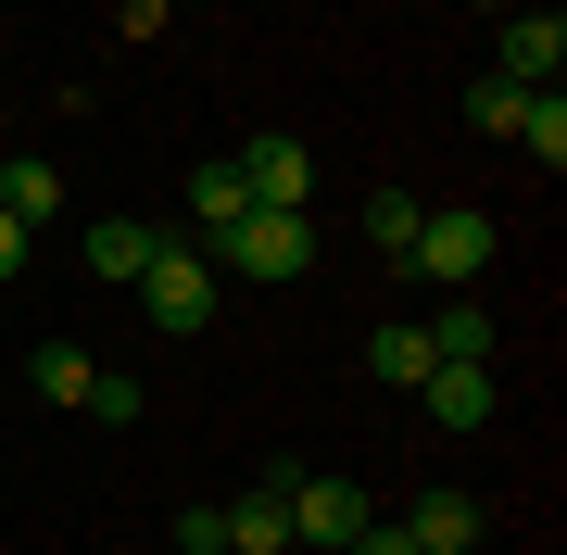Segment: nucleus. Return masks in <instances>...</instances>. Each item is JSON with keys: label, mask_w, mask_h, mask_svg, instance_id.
Instances as JSON below:
<instances>
[{"label": "nucleus", "mask_w": 567, "mask_h": 555, "mask_svg": "<svg viewBox=\"0 0 567 555\" xmlns=\"http://www.w3.org/2000/svg\"><path fill=\"white\" fill-rule=\"evenodd\" d=\"M517 140H529V165H567V102H555V89H529V114H517Z\"/></svg>", "instance_id": "f3484780"}, {"label": "nucleus", "mask_w": 567, "mask_h": 555, "mask_svg": "<svg viewBox=\"0 0 567 555\" xmlns=\"http://www.w3.org/2000/svg\"><path fill=\"white\" fill-rule=\"evenodd\" d=\"M416 404L442 417V430H492V404H505V379H492V367H429V379H416Z\"/></svg>", "instance_id": "6e6552de"}, {"label": "nucleus", "mask_w": 567, "mask_h": 555, "mask_svg": "<svg viewBox=\"0 0 567 555\" xmlns=\"http://www.w3.org/2000/svg\"><path fill=\"white\" fill-rule=\"evenodd\" d=\"M466 13H517V0H466Z\"/></svg>", "instance_id": "4be33fe9"}, {"label": "nucleus", "mask_w": 567, "mask_h": 555, "mask_svg": "<svg viewBox=\"0 0 567 555\" xmlns=\"http://www.w3.org/2000/svg\"><path fill=\"white\" fill-rule=\"evenodd\" d=\"M240 215H252L240 165H203V177H189V240H203V253H215V240H227V227H240Z\"/></svg>", "instance_id": "9d476101"}, {"label": "nucleus", "mask_w": 567, "mask_h": 555, "mask_svg": "<svg viewBox=\"0 0 567 555\" xmlns=\"http://www.w3.org/2000/svg\"><path fill=\"white\" fill-rule=\"evenodd\" d=\"M215 290H227V278H215L203 240H164L152 266H140V316H152L164 341H203V329H215Z\"/></svg>", "instance_id": "f257e3e1"}, {"label": "nucleus", "mask_w": 567, "mask_h": 555, "mask_svg": "<svg viewBox=\"0 0 567 555\" xmlns=\"http://www.w3.org/2000/svg\"><path fill=\"white\" fill-rule=\"evenodd\" d=\"M517 114H529V89H517V76H466V126H492V140H517Z\"/></svg>", "instance_id": "dca6fc26"}, {"label": "nucleus", "mask_w": 567, "mask_h": 555, "mask_svg": "<svg viewBox=\"0 0 567 555\" xmlns=\"http://www.w3.org/2000/svg\"><path fill=\"white\" fill-rule=\"evenodd\" d=\"M0 278H25V227L13 215H0Z\"/></svg>", "instance_id": "412c9836"}, {"label": "nucleus", "mask_w": 567, "mask_h": 555, "mask_svg": "<svg viewBox=\"0 0 567 555\" xmlns=\"http://www.w3.org/2000/svg\"><path fill=\"white\" fill-rule=\"evenodd\" d=\"M25 379H39L51 404H89V379H102V367H89V341H39V353H25Z\"/></svg>", "instance_id": "ddd939ff"}, {"label": "nucleus", "mask_w": 567, "mask_h": 555, "mask_svg": "<svg viewBox=\"0 0 567 555\" xmlns=\"http://www.w3.org/2000/svg\"><path fill=\"white\" fill-rule=\"evenodd\" d=\"M303 266H316V227L303 215H265V203L215 240V278H303Z\"/></svg>", "instance_id": "f03ea898"}, {"label": "nucleus", "mask_w": 567, "mask_h": 555, "mask_svg": "<svg viewBox=\"0 0 567 555\" xmlns=\"http://www.w3.org/2000/svg\"><path fill=\"white\" fill-rule=\"evenodd\" d=\"M404 266H416V278H480V266H492V215H466V203H442V215H416Z\"/></svg>", "instance_id": "7ed1b4c3"}, {"label": "nucleus", "mask_w": 567, "mask_h": 555, "mask_svg": "<svg viewBox=\"0 0 567 555\" xmlns=\"http://www.w3.org/2000/svg\"><path fill=\"white\" fill-rule=\"evenodd\" d=\"M416 189H365V253H391V266H404V240H416Z\"/></svg>", "instance_id": "2eb2a0df"}, {"label": "nucleus", "mask_w": 567, "mask_h": 555, "mask_svg": "<svg viewBox=\"0 0 567 555\" xmlns=\"http://www.w3.org/2000/svg\"><path fill=\"white\" fill-rule=\"evenodd\" d=\"M416 341H429V367H492V316L480 304H442Z\"/></svg>", "instance_id": "9b49d317"}, {"label": "nucleus", "mask_w": 567, "mask_h": 555, "mask_svg": "<svg viewBox=\"0 0 567 555\" xmlns=\"http://www.w3.org/2000/svg\"><path fill=\"white\" fill-rule=\"evenodd\" d=\"M365 367H379V379H404V391H416V379H429V341L404 329V316H391V329H379V341H365Z\"/></svg>", "instance_id": "a211bd4d"}, {"label": "nucleus", "mask_w": 567, "mask_h": 555, "mask_svg": "<svg viewBox=\"0 0 567 555\" xmlns=\"http://www.w3.org/2000/svg\"><path fill=\"white\" fill-rule=\"evenodd\" d=\"M0 215H13V227H51V215H63V177L39 165V152H13V165H0Z\"/></svg>", "instance_id": "f8f14e48"}, {"label": "nucleus", "mask_w": 567, "mask_h": 555, "mask_svg": "<svg viewBox=\"0 0 567 555\" xmlns=\"http://www.w3.org/2000/svg\"><path fill=\"white\" fill-rule=\"evenodd\" d=\"M215 531H227V555H290V467L240 480V505H215Z\"/></svg>", "instance_id": "39448f33"}, {"label": "nucleus", "mask_w": 567, "mask_h": 555, "mask_svg": "<svg viewBox=\"0 0 567 555\" xmlns=\"http://www.w3.org/2000/svg\"><path fill=\"white\" fill-rule=\"evenodd\" d=\"M555 63H567V25H555V0H517V13H505V63H492V76H555Z\"/></svg>", "instance_id": "1a4fd4ad"}, {"label": "nucleus", "mask_w": 567, "mask_h": 555, "mask_svg": "<svg viewBox=\"0 0 567 555\" xmlns=\"http://www.w3.org/2000/svg\"><path fill=\"white\" fill-rule=\"evenodd\" d=\"M341 555H416V531H379V517H365V531H353Z\"/></svg>", "instance_id": "aec40b11"}, {"label": "nucleus", "mask_w": 567, "mask_h": 555, "mask_svg": "<svg viewBox=\"0 0 567 555\" xmlns=\"http://www.w3.org/2000/svg\"><path fill=\"white\" fill-rule=\"evenodd\" d=\"M454 555H480V543H454Z\"/></svg>", "instance_id": "5701e85b"}, {"label": "nucleus", "mask_w": 567, "mask_h": 555, "mask_svg": "<svg viewBox=\"0 0 567 555\" xmlns=\"http://www.w3.org/2000/svg\"><path fill=\"white\" fill-rule=\"evenodd\" d=\"M404 531H416V555H454V543H480V505H466V493H429Z\"/></svg>", "instance_id": "4468645a"}, {"label": "nucleus", "mask_w": 567, "mask_h": 555, "mask_svg": "<svg viewBox=\"0 0 567 555\" xmlns=\"http://www.w3.org/2000/svg\"><path fill=\"white\" fill-rule=\"evenodd\" d=\"M365 531V493H353V480H316V467H290V543H328V555H341Z\"/></svg>", "instance_id": "423d86ee"}, {"label": "nucleus", "mask_w": 567, "mask_h": 555, "mask_svg": "<svg viewBox=\"0 0 567 555\" xmlns=\"http://www.w3.org/2000/svg\"><path fill=\"white\" fill-rule=\"evenodd\" d=\"M227 165H240V189H252L265 215H303V203H316V152H303V140H240Z\"/></svg>", "instance_id": "20e7f679"}, {"label": "nucleus", "mask_w": 567, "mask_h": 555, "mask_svg": "<svg viewBox=\"0 0 567 555\" xmlns=\"http://www.w3.org/2000/svg\"><path fill=\"white\" fill-rule=\"evenodd\" d=\"M89 417L102 430H140V379H89Z\"/></svg>", "instance_id": "6ab92c4d"}, {"label": "nucleus", "mask_w": 567, "mask_h": 555, "mask_svg": "<svg viewBox=\"0 0 567 555\" xmlns=\"http://www.w3.org/2000/svg\"><path fill=\"white\" fill-rule=\"evenodd\" d=\"M89 278H114V290H140V266H152V253H164V227L152 215H89Z\"/></svg>", "instance_id": "0eeeda50"}]
</instances>
